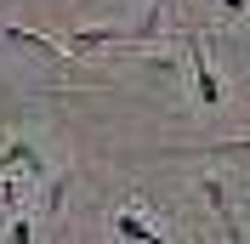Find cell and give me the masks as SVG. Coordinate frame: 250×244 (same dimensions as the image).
Instances as JSON below:
<instances>
[{
  "label": "cell",
  "instance_id": "obj_5",
  "mask_svg": "<svg viewBox=\"0 0 250 244\" xmlns=\"http://www.w3.org/2000/svg\"><path fill=\"white\" fill-rule=\"evenodd\" d=\"M12 165H23V170H29V176H34V182H46V159H40V153H34V148H29V142H23V137H17L12 148H6V159H0V176H6V170H12Z\"/></svg>",
  "mask_w": 250,
  "mask_h": 244
},
{
  "label": "cell",
  "instance_id": "obj_4",
  "mask_svg": "<svg viewBox=\"0 0 250 244\" xmlns=\"http://www.w3.org/2000/svg\"><path fill=\"white\" fill-rule=\"evenodd\" d=\"M131 29H74L68 40H62V51H74V57H85V51H97V46H108V40H125Z\"/></svg>",
  "mask_w": 250,
  "mask_h": 244
},
{
  "label": "cell",
  "instance_id": "obj_3",
  "mask_svg": "<svg viewBox=\"0 0 250 244\" xmlns=\"http://www.w3.org/2000/svg\"><path fill=\"white\" fill-rule=\"evenodd\" d=\"M108 227L120 233V239H142V244H159V239H165V233H159L142 210H114V222H108Z\"/></svg>",
  "mask_w": 250,
  "mask_h": 244
},
{
  "label": "cell",
  "instance_id": "obj_2",
  "mask_svg": "<svg viewBox=\"0 0 250 244\" xmlns=\"http://www.w3.org/2000/svg\"><path fill=\"white\" fill-rule=\"evenodd\" d=\"M199 193H205V204L216 210L222 233H228V239H239V216H233V199H228V187H222V176H205V182H199Z\"/></svg>",
  "mask_w": 250,
  "mask_h": 244
},
{
  "label": "cell",
  "instance_id": "obj_1",
  "mask_svg": "<svg viewBox=\"0 0 250 244\" xmlns=\"http://www.w3.org/2000/svg\"><path fill=\"white\" fill-rule=\"evenodd\" d=\"M188 68H193V97H199V108H222V80L216 68H210V51H205V40L193 29H188Z\"/></svg>",
  "mask_w": 250,
  "mask_h": 244
},
{
  "label": "cell",
  "instance_id": "obj_7",
  "mask_svg": "<svg viewBox=\"0 0 250 244\" xmlns=\"http://www.w3.org/2000/svg\"><path fill=\"white\" fill-rule=\"evenodd\" d=\"M205 153H250V137H245V142H210Z\"/></svg>",
  "mask_w": 250,
  "mask_h": 244
},
{
  "label": "cell",
  "instance_id": "obj_6",
  "mask_svg": "<svg viewBox=\"0 0 250 244\" xmlns=\"http://www.w3.org/2000/svg\"><path fill=\"white\" fill-rule=\"evenodd\" d=\"M12 239H17V244L34 239V222H29V216H17V222H12Z\"/></svg>",
  "mask_w": 250,
  "mask_h": 244
},
{
  "label": "cell",
  "instance_id": "obj_8",
  "mask_svg": "<svg viewBox=\"0 0 250 244\" xmlns=\"http://www.w3.org/2000/svg\"><path fill=\"white\" fill-rule=\"evenodd\" d=\"M245 6H250V0H222V17H239Z\"/></svg>",
  "mask_w": 250,
  "mask_h": 244
}]
</instances>
